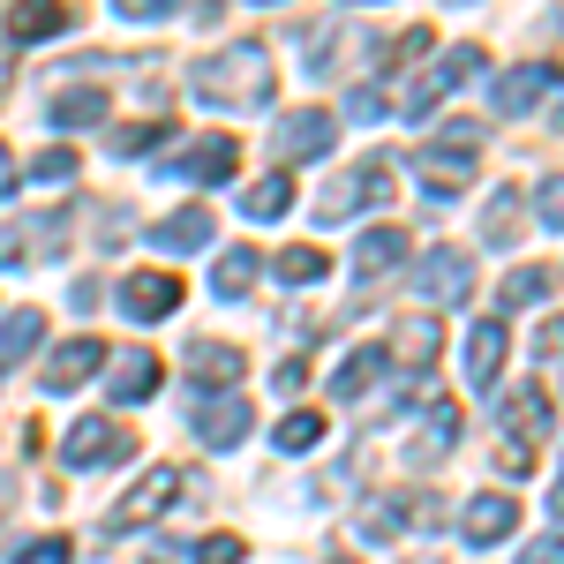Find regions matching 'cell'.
<instances>
[{
	"label": "cell",
	"mask_w": 564,
	"mask_h": 564,
	"mask_svg": "<svg viewBox=\"0 0 564 564\" xmlns=\"http://www.w3.org/2000/svg\"><path fill=\"white\" fill-rule=\"evenodd\" d=\"M188 90L204 98V106H263L271 98V61H263V45H226V53H212L196 76H188Z\"/></svg>",
	"instance_id": "6da1fadb"
},
{
	"label": "cell",
	"mask_w": 564,
	"mask_h": 564,
	"mask_svg": "<svg viewBox=\"0 0 564 564\" xmlns=\"http://www.w3.org/2000/svg\"><path fill=\"white\" fill-rule=\"evenodd\" d=\"M475 151H481L475 121H444V135L414 151V166H422V181H430V196H459V188L475 181Z\"/></svg>",
	"instance_id": "7a4b0ae2"
},
{
	"label": "cell",
	"mask_w": 564,
	"mask_h": 564,
	"mask_svg": "<svg viewBox=\"0 0 564 564\" xmlns=\"http://www.w3.org/2000/svg\"><path fill=\"white\" fill-rule=\"evenodd\" d=\"M384 196H391V159H361L354 174H339L316 196V226H339V218L369 212V204H384Z\"/></svg>",
	"instance_id": "3957f363"
},
{
	"label": "cell",
	"mask_w": 564,
	"mask_h": 564,
	"mask_svg": "<svg viewBox=\"0 0 564 564\" xmlns=\"http://www.w3.org/2000/svg\"><path fill=\"white\" fill-rule=\"evenodd\" d=\"M414 294L436 308H459L467 294H475V263H467V249H436V257L414 263Z\"/></svg>",
	"instance_id": "277c9868"
},
{
	"label": "cell",
	"mask_w": 564,
	"mask_h": 564,
	"mask_svg": "<svg viewBox=\"0 0 564 564\" xmlns=\"http://www.w3.org/2000/svg\"><path fill=\"white\" fill-rule=\"evenodd\" d=\"M332 143H339V121H332L324 106L286 113V121H279V135H271V151H279V159H324Z\"/></svg>",
	"instance_id": "5b68a950"
},
{
	"label": "cell",
	"mask_w": 564,
	"mask_h": 564,
	"mask_svg": "<svg viewBox=\"0 0 564 564\" xmlns=\"http://www.w3.org/2000/svg\"><path fill=\"white\" fill-rule=\"evenodd\" d=\"M61 459H68V467H106V459H129V430H113L106 414H90V422H76V430L61 436Z\"/></svg>",
	"instance_id": "8992f818"
},
{
	"label": "cell",
	"mask_w": 564,
	"mask_h": 564,
	"mask_svg": "<svg viewBox=\"0 0 564 564\" xmlns=\"http://www.w3.org/2000/svg\"><path fill=\"white\" fill-rule=\"evenodd\" d=\"M174 308H181V279L174 271H135V279H121V316L159 324V316H174Z\"/></svg>",
	"instance_id": "52a82bcc"
},
{
	"label": "cell",
	"mask_w": 564,
	"mask_h": 564,
	"mask_svg": "<svg viewBox=\"0 0 564 564\" xmlns=\"http://www.w3.org/2000/svg\"><path fill=\"white\" fill-rule=\"evenodd\" d=\"M196 436H204L212 452H234V444L249 436V399H241V391H218V399H196Z\"/></svg>",
	"instance_id": "ba28073f"
},
{
	"label": "cell",
	"mask_w": 564,
	"mask_h": 564,
	"mask_svg": "<svg viewBox=\"0 0 564 564\" xmlns=\"http://www.w3.org/2000/svg\"><path fill=\"white\" fill-rule=\"evenodd\" d=\"M181 481H188L181 467H151V475L135 481L121 505H113V520H121V527H129V520H159V512H166V505L181 497Z\"/></svg>",
	"instance_id": "9c48e42d"
},
{
	"label": "cell",
	"mask_w": 564,
	"mask_h": 564,
	"mask_svg": "<svg viewBox=\"0 0 564 564\" xmlns=\"http://www.w3.org/2000/svg\"><path fill=\"white\" fill-rule=\"evenodd\" d=\"M467 542H475V550H489V542H505V534H512V527H520V505H512V497H505V489H481L475 505H467Z\"/></svg>",
	"instance_id": "30bf717a"
},
{
	"label": "cell",
	"mask_w": 564,
	"mask_h": 564,
	"mask_svg": "<svg viewBox=\"0 0 564 564\" xmlns=\"http://www.w3.org/2000/svg\"><path fill=\"white\" fill-rule=\"evenodd\" d=\"M188 377H196V391H234L241 384V347L196 339V347H188Z\"/></svg>",
	"instance_id": "8fae6325"
},
{
	"label": "cell",
	"mask_w": 564,
	"mask_h": 564,
	"mask_svg": "<svg viewBox=\"0 0 564 564\" xmlns=\"http://www.w3.org/2000/svg\"><path fill=\"white\" fill-rule=\"evenodd\" d=\"M98 361H106V347L98 339H68V347H53V361H45V391H76L98 377Z\"/></svg>",
	"instance_id": "7c38bea8"
},
{
	"label": "cell",
	"mask_w": 564,
	"mask_h": 564,
	"mask_svg": "<svg viewBox=\"0 0 564 564\" xmlns=\"http://www.w3.org/2000/svg\"><path fill=\"white\" fill-rule=\"evenodd\" d=\"M151 391H159V354H121L113 377H106V399L113 406H143Z\"/></svg>",
	"instance_id": "4fadbf2b"
},
{
	"label": "cell",
	"mask_w": 564,
	"mask_h": 564,
	"mask_svg": "<svg viewBox=\"0 0 564 564\" xmlns=\"http://www.w3.org/2000/svg\"><path fill=\"white\" fill-rule=\"evenodd\" d=\"M212 234H218V218L204 212V204H181L174 218H159V226H151V249H204Z\"/></svg>",
	"instance_id": "5bb4252c"
},
{
	"label": "cell",
	"mask_w": 564,
	"mask_h": 564,
	"mask_svg": "<svg viewBox=\"0 0 564 564\" xmlns=\"http://www.w3.org/2000/svg\"><path fill=\"white\" fill-rule=\"evenodd\" d=\"M234 166H241L234 135H204V143H196V151H188V159L174 166V181H196V188H204V181H226Z\"/></svg>",
	"instance_id": "9a60e30c"
},
{
	"label": "cell",
	"mask_w": 564,
	"mask_h": 564,
	"mask_svg": "<svg viewBox=\"0 0 564 564\" xmlns=\"http://www.w3.org/2000/svg\"><path fill=\"white\" fill-rule=\"evenodd\" d=\"M436 347H444V332H436V316H406V324L391 332L384 361H406V369H430V361H436Z\"/></svg>",
	"instance_id": "2e32d148"
},
{
	"label": "cell",
	"mask_w": 564,
	"mask_h": 564,
	"mask_svg": "<svg viewBox=\"0 0 564 564\" xmlns=\"http://www.w3.org/2000/svg\"><path fill=\"white\" fill-rule=\"evenodd\" d=\"M505 430H520V444L534 452V436L557 430V422H550V391H542V384H520L512 399H505Z\"/></svg>",
	"instance_id": "e0dca14e"
},
{
	"label": "cell",
	"mask_w": 564,
	"mask_h": 564,
	"mask_svg": "<svg viewBox=\"0 0 564 564\" xmlns=\"http://www.w3.org/2000/svg\"><path fill=\"white\" fill-rule=\"evenodd\" d=\"M505 354H512V339H505V324H475V332H467V377H475V384H497Z\"/></svg>",
	"instance_id": "ac0fdd59"
},
{
	"label": "cell",
	"mask_w": 564,
	"mask_h": 564,
	"mask_svg": "<svg viewBox=\"0 0 564 564\" xmlns=\"http://www.w3.org/2000/svg\"><path fill=\"white\" fill-rule=\"evenodd\" d=\"M106 113H113V98H106L98 84H84V90H61V98H53V129H98Z\"/></svg>",
	"instance_id": "d6986e66"
},
{
	"label": "cell",
	"mask_w": 564,
	"mask_h": 564,
	"mask_svg": "<svg viewBox=\"0 0 564 564\" xmlns=\"http://www.w3.org/2000/svg\"><path fill=\"white\" fill-rule=\"evenodd\" d=\"M399 257H406V234H399V226H369L361 249H354V271L377 279V271H399Z\"/></svg>",
	"instance_id": "ffe728a7"
},
{
	"label": "cell",
	"mask_w": 564,
	"mask_h": 564,
	"mask_svg": "<svg viewBox=\"0 0 564 564\" xmlns=\"http://www.w3.org/2000/svg\"><path fill=\"white\" fill-rule=\"evenodd\" d=\"M542 84H550V68H512V76H497V84H489V106L512 121V113H527V106L542 98Z\"/></svg>",
	"instance_id": "44dd1931"
},
{
	"label": "cell",
	"mask_w": 564,
	"mask_h": 564,
	"mask_svg": "<svg viewBox=\"0 0 564 564\" xmlns=\"http://www.w3.org/2000/svg\"><path fill=\"white\" fill-rule=\"evenodd\" d=\"M76 23V8H53V0H39V8H8V39H61Z\"/></svg>",
	"instance_id": "7402d4cb"
},
{
	"label": "cell",
	"mask_w": 564,
	"mask_h": 564,
	"mask_svg": "<svg viewBox=\"0 0 564 564\" xmlns=\"http://www.w3.org/2000/svg\"><path fill=\"white\" fill-rule=\"evenodd\" d=\"M241 212L257 218V226H271V218H286V212H294V181H286V174H263L257 188H241Z\"/></svg>",
	"instance_id": "603a6c76"
},
{
	"label": "cell",
	"mask_w": 564,
	"mask_h": 564,
	"mask_svg": "<svg viewBox=\"0 0 564 564\" xmlns=\"http://www.w3.org/2000/svg\"><path fill=\"white\" fill-rule=\"evenodd\" d=\"M257 286V249H226V257L212 263V294L218 302H241Z\"/></svg>",
	"instance_id": "cb8c5ba5"
},
{
	"label": "cell",
	"mask_w": 564,
	"mask_h": 564,
	"mask_svg": "<svg viewBox=\"0 0 564 564\" xmlns=\"http://www.w3.org/2000/svg\"><path fill=\"white\" fill-rule=\"evenodd\" d=\"M324 271H332V257H324L316 241H308V249H279V257H271V279H286V286H316Z\"/></svg>",
	"instance_id": "d4e9b609"
},
{
	"label": "cell",
	"mask_w": 564,
	"mask_h": 564,
	"mask_svg": "<svg viewBox=\"0 0 564 564\" xmlns=\"http://www.w3.org/2000/svg\"><path fill=\"white\" fill-rule=\"evenodd\" d=\"M45 339V316L39 308H15V316H0V361H23V354Z\"/></svg>",
	"instance_id": "484cf974"
},
{
	"label": "cell",
	"mask_w": 564,
	"mask_h": 564,
	"mask_svg": "<svg viewBox=\"0 0 564 564\" xmlns=\"http://www.w3.org/2000/svg\"><path fill=\"white\" fill-rule=\"evenodd\" d=\"M377 369H384V347H354V354H347V369L332 377V399H361Z\"/></svg>",
	"instance_id": "4316f807"
},
{
	"label": "cell",
	"mask_w": 564,
	"mask_h": 564,
	"mask_svg": "<svg viewBox=\"0 0 564 564\" xmlns=\"http://www.w3.org/2000/svg\"><path fill=\"white\" fill-rule=\"evenodd\" d=\"M279 452H308V444H316V436H324V414H308V406H294V414H286V422H279Z\"/></svg>",
	"instance_id": "83f0119b"
},
{
	"label": "cell",
	"mask_w": 564,
	"mask_h": 564,
	"mask_svg": "<svg viewBox=\"0 0 564 564\" xmlns=\"http://www.w3.org/2000/svg\"><path fill=\"white\" fill-rule=\"evenodd\" d=\"M475 68H481V53H475V45H452V53H444V61L430 68V84H436V90H452V84H467Z\"/></svg>",
	"instance_id": "f1b7e54d"
},
{
	"label": "cell",
	"mask_w": 564,
	"mask_h": 564,
	"mask_svg": "<svg viewBox=\"0 0 564 564\" xmlns=\"http://www.w3.org/2000/svg\"><path fill=\"white\" fill-rule=\"evenodd\" d=\"M542 294H550V271H534V263H527V271H512V279H505V294H497V302H505V308H527V302H542Z\"/></svg>",
	"instance_id": "f546056e"
},
{
	"label": "cell",
	"mask_w": 564,
	"mask_h": 564,
	"mask_svg": "<svg viewBox=\"0 0 564 564\" xmlns=\"http://www.w3.org/2000/svg\"><path fill=\"white\" fill-rule=\"evenodd\" d=\"M166 143V121H143V129H113V151L121 159H143V151H159Z\"/></svg>",
	"instance_id": "4dcf8cb0"
},
{
	"label": "cell",
	"mask_w": 564,
	"mask_h": 564,
	"mask_svg": "<svg viewBox=\"0 0 564 564\" xmlns=\"http://www.w3.org/2000/svg\"><path fill=\"white\" fill-rule=\"evenodd\" d=\"M241 550H249L241 534H204V542L188 550V564H241Z\"/></svg>",
	"instance_id": "1f68e13d"
},
{
	"label": "cell",
	"mask_w": 564,
	"mask_h": 564,
	"mask_svg": "<svg viewBox=\"0 0 564 564\" xmlns=\"http://www.w3.org/2000/svg\"><path fill=\"white\" fill-rule=\"evenodd\" d=\"M8 564H68V542H61V534H39V542H23Z\"/></svg>",
	"instance_id": "d6a6232c"
},
{
	"label": "cell",
	"mask_w": 564,
	"mask_h": 564,
	"mask_svg": "<svg viewBox=\"0 0 564 564\" xmlns=\"http://www.w3.org/2000/svg\"><path fill=\"white\" fill-rule=\"evenodd\" d=\"M481 226H489V241H512V234H520V204H512V196H497Z\"/></svg>",
	"instance_id": "836d02e7"
},
{
	"label": "cell",
	"mask_w": 564,
	"mask_h": 564,
	"mask_svg": "<svg viewBox=\"0 0 564 564\" xmlns=\"http://www.w3.org/2000/svg\"><path fill=\"white\" fill-rule=\"evenodd\" d=\"M76 174V151H39L31 159V181H68Z\"/></svg>",
	"instance_id": "e575fe53"
},
{
	"label": "cell",
	"mask_w": 564,
	"mask_h": 564,
	"mask_svg": "<svg viewBox=\"0 0 564 564\" xmlns=\"http://www.w3.org/2000/svg\"><path fill=\"white\" fill-rule=\"evenodd\" d=\"M430 436H436V444L459 436V406H452V399H430Z\"/></svg>",
	"instance_id": "d590c367"
},
{
	"label": "cell",
	"mask_w": 564,
	"mask_h": 564,
	"mask_svg": "<svg viewBox=\"0 0 564 564\" xmlns=\"http://www.w3.org/2000/svg\"><path fill=\"white\" fill-rule=\"evenodd\" d=\"M534 212H542V226H564V174H557V181H542Z\"/></svg>",
	"instance_id": "8d00e7d4"
},
{
	"label": "cell",
	"mask_w": 564,
	"mask_h": 564,
	"mask_svg": "<svg viewBox=\"0 0 564 564\" xmlns=\"http://www.w3.org/2000/svg\"><path fill=\"white\" fill-rule=\"evenodd\" d=\"M361 534H377V542L399 534V505H369V512H361Z\"/></svg>",
	"instance_id": "74e56055"
},
{
	"label": "cell",
	"mask_w": 564,
	"mask_h": 564,
	"mask_svg": "<svg viewBox=\"0 0 564 564\" xmlns=\"http://www.w3.org/2000/svg\"><path fill=\"white\" fill-rule=\"evenodd\" d=\"M414 53H430V23H414V31L391 39V61H414Z\"/></svg>",
	"instance_id": "f35d334b"
},
{
	"label": "cell",
	"mask_w": 564,
	"mask_h": 564,
	"mask_svg": "<svg viewBox=\"0 0 564 564\" xmlns=\"http://www.w3.org/2000/svg\"><path fill=\"white\" fill-rule=\"evenodd\" d=\"M121 15L129 23H159V15H174V0H121Z\"/></svg>",
	"instance_id": "ab89813d"
},
{
	"label": "cell",
	"mask_w": 564,
	"mask_h": 564,
	"mask_svg": "<svg viewBox=\"0 0 564 564\" xmlns=\"http://www.w3.org/2000/svg\"><path fill=\"white\" fill-rule=\"evenodd\" d=\"M347 113H354V121H369V113H384V98H377V84H361V90H354V98H347Z\"/></svg>",
	"instance_id": "60d3db41"
},
{
	"label": "cell",
	"mask_w": 564,
	"mask_h": 564,
	"mask_svg": "<svg viewBox=\"0 0 564 564\" xmlns=\"http://www.w3.org/2000/svg\"><path fill=\"white\" fill-rule=\"evenodd\" d=\"M271 384H279V391H286V399H294V391L308 384V361H279V377H271Z\"/></svg>",
	"instance_id": "b9f144b4"
},
{
	"label": "cell",
	"mask_w": 564,
	"mask_h": 564,
	"mask_svg": "<svg viewBox=\"0 0 564 564\" xmlns=\"http://www.w3.org/2000/svg\"><path fill=\"white\" fill-rule=\"evenodd\" d=\"M527 564H564V534H542V542L527 550Z\"/></svg>",
	"instance_id": "7bdbcfd3"
},
{
	"label": "cell",
	"mask_w": 564,
	"mask_h": 564,
	"mask_svg": "<svg viewBox=\"0 0 564 564\" xmlns=\"http://www.w3.org/2000/svg\"><path fill=\"white\" fill-rule=\"evenodd\" d=\"M534 347H542V361H557V354H564V324H542V339H534Z\"/></svg>",
	"instance_id": "ee69618b"
},
{
	"label": "cell",
	"mask_w": 564,
	"mask_h": 564,
	"mask_svg": "<svg viewBox=\"0 0 564 564\" xmlns=\"http://www.w3.org/2000/svg\"><path fill=\"white\" fill-rule=\"evenodd\" d=\"M15 188V159H8V143H0V196Z\"/></svg>",
	"instance_id": "f6af8a7d"
},
{
	"label": "cell",
	"mask_w": 564,
	"mask_h": 564,
	"mask_svg": "<svg viewBox=\"0 0 564 564\" xmlns=\"http://www.w3.org/2000/svg\"><path fill=\"white\" fill-rule=\"evenodd\" d=\"M550 520H564V475H557V489H550Z\"/></svg>",
	"instance_id": "bcb514c9"
},
{
	"label": "cell",
	"mask_w": 564,
	"mask_h": 564,
	"mask_svg": "<svg viewBox=\"0 0 564 564\" xmlns=\"http://www.w3.org/2000/svg\"><path fill=\"white\" fill-rule=\"evenodd\" d=\"M8 505H15V481L0 475V520H8Z\"/></svg>",
	"instance_id": "7dc6e473"
},
{
	"label": "cell",
	"mask_w": 564,
	"mask_h": 564,
	"mask_svg": "<svg viewBox=\"0 0 564 564\" xmlns=\"http://www.w3.org/2000/svg\"><path fill=\"white\" fill-rule=\"evenodd\" d=\"M332 564H354V557H332Z\"/></svg>",
	"instance_id": "c3c4849f"
}]
</instances>
